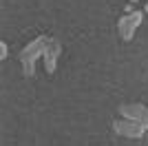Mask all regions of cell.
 <instances>
[{
	"label": "cell",
	"instance_id": "cell-3",
	"mask_svg": "<svg viewBox=\"0 0 148 146\" xmlns=\"http://www.w3.org/2000/svg\"><path fill=\"white\" fill-rule=\"evenodd\" d=\"M119 113L124 115V120H130V122H137L142 124L144 128H148V106L144 104H122L119 106Z\"/></svg>",
	"mask_w": 148,
	"mask_h": 146
},
{
	"label": "cell",
	"instance_id": "cell-8",
	"mask_svg": "<svg viewBox=\"0 0 148 146\" xmlns=\"http://www.w3.org/2000/svg\"><path fill=\"white\" fill-rule=\"evenodd\" d=\"M135 2H139V0H130V5H135Z\"/></svg>",
	"mask_w": 148,
	"mask_h": 146
},
{
	"label": "cell",
	"instance_id": "cell-6",
	"mask_svg": "<svg viewBox=\"0 0 148 146\" xmlns=\"http://www.w3.org/2000/svg\"><path fill=\"white\" fill-rule=\"evenodd\" d=\"M7 55H9V47H7V42L2 40V42H0V60H7Z\"/></svg>",
	"mask_w": 148,
	"mask_h": 146
},
{
	"label": "cell",
	"instance_id": "cell-2",
	"mask_svg": "<svg viewBox=\"0 0 148 146\" xmlns=\"http://www.w3.org/2000/svg\"><path fill=\"white\" fill-rule=\"evenodd\" d=\"M142 18H144V11H139V9H135L133 13H128V16H122L117 22V31L119 36H122V40H133V36H135L137 27L142 24Z\"/></svg>",
	"mask_w": 148,
	"mask_h": 146
},
{
	"label": "cell",
	"instance_id": "cell-5",
	"mask_svg": "<svg viewBox=\"0 0 148 146\" xmlns=\"http://www.w3.org/2000/svg\"><path fill=\"white\" fill-rule=\"evenodd\" d=\"M62 53V44L53 38H49V47L44 51V71L47 73H53L56 71V64H58V58Z\"/></svg>",
	"mask_w": 148,
	"mask_h": 146
},
{
	"label": "cell",
	"instance_id": "cell-1",
	"mask_svg": "<svg viewBox=\"0 0 148 146\" xmlns=\"http://www.w3.org/2000/svg\"><path fill=\"white\" fill-rule=\"evenodd\" d=\"M49 47V38L44 36H38L36 40H31L22 51H20V62H22V73H25L27 78H31L33 73H36V60L38 58H42L44 51Z\"/></svg>",
	"mask_w": 148,
	"mask_h": 146
},
{
	"label": "cell",
	"instance_id": "cell-4",
	"mask_svg": "<svg viewBox=\"0 0 148 146\" xmlns=\"http://www.w3.org/2000/svg\"><path fill=\"white\" fill-rule=\"evenodd\" d=\"M113 131L122 137H133V140H139L144 135L146 128L142 124H137V122H130V120H115L113 122Z\"/></svg>",
	"mask_w": 148,
	"mask_h": 146
},
{
	"label": "cell",
	"instance_id": "cell-7",
	"mask_svg": "<svg viewBox=\"0 0 148 146\" xmlns=\"http://www.w3.org/2000/svg\"><path fill=\"white\" fill-rule=\"evenodd\" d=\"M144 13H148V2H146V5H144Z\"/></svg>",
	"mask_w": 148,
	"mask_h": 146
}]
</instances>
